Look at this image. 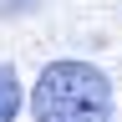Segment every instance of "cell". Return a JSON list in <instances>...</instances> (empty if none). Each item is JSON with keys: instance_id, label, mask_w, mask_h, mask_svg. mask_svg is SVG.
Segmentation results:
<instances>
[{"instance_id": "1", "label": "cell", "mask_w": 122, "mask_h": 122, "mask_svg": "<svg viewBox=\"0 0 122 122\" xmlns=\"http://www.w3.org/2000/svg\"><path fill=\"white\" fill-rule=\"evenodd\" d=\"M36 122H112V81L92 61H51L30 86Z\"/></svg>"}, {"instance_id": "2", "label": "cell", "mask_w": 122, "mask_h": 122, "mask_svg": "<svg viewBox=\"0 0 122 122\" xmlns=\"http://www.w3.org/2000/svg\"><path fill=\"white\" fill-rule=\"evenodd\" d=\"M20 76H15L10 61H0V122H15V112H20Z\"/></svg>"}, {"instance_id": "3", "label": "cell", "mask_w": 122, "mask_h": 122, "mask_svg": "<svg viewBox=\"0 0 122 122\" xmlns=\"http://www.w3.org/2000/svg\"><path fill=\"white\" fill-rule=\"evenodd\" d=\"M36 5H41V0H0V15H25Z\"/></svg>"}]
</instances>
